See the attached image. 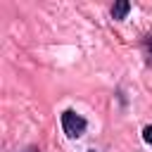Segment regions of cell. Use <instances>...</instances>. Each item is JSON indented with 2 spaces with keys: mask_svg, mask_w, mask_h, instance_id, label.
Instances as JSON below:
<instances>
[{
  "mask_svg": "<svg viewBox=\"0 0 152 152\" xmlns=\"http://www.w3.org/2000/svg\"><path fill=\"white\" fill-rule=\"evenodd\" d=\"M59 124H62L64 135H66V138H71V140L81 138V135L86 133V128H88V121H86L78 112H74V109H64V112H62V116H59Z\"/></svg>",
  "mask_w": 152,
  "mask_h": 152,
  "instance_id": "obj_1",
  "label": "cell"
},
{
  "mask_svg": "<svg viewBox=\"0 0 152 152\" xmlns=\"http://www.w3.org/2000/svg\"><path fill=\"white\" fill-rule=\"evenodd\" d=\"M128 12H131V2H128V0H119V2L112 5V19H116V21L126 19Z\"/></svg>",
  "mask_w": 152,
  "mask_h": 152,
  "instance_id": "obj_2",
  "label": "cell"
},
{
  "mask_svg": "<svg viewBox=\"0 0 152 152\" xmlns=\"http://www.w3.org/2000/svg\"><path fill=\"white\" fill-rule=\"evenodd\" d=\"M142 52H145L147 62L152 64V36H145V38H142Z\"/></svg>",
  "mask_w": 152,
  "mask_h": 152,
  "instance_id": "obj_3",
  "label": "cell"
},
{
  "mask_svg": "<svg viewBox=\"0 0 152 152\" xmlns=\"http://www.w3.org/2000/svg\"><path fill=\"white\" fill-rule=\"evenodd\" d=\"M142 140H145V142H147V145H152V124H150V126H145V128H142Z\"/></svg>",
  "mask_w": 152,
  "mask_h": 152,
  "instance_id": "obj_4",
  "label": "cell"
},
{
  "mask_svg": "<svg viewBox=\"0 0 152 152\" xmlns=\"http://www.w3.org/2000/svg\"><path fill=\"white\" fill-rule=\"evenodd\" d=\"M24 152H40V150H36V147H28V150H24Z\"/></svg>",
  "mask_w": 152,
  "mask_h": 152,
  "instance_id": "obj_5",
  "label": "cell"
},
{
  "mask_svg": "<svg viewBox=\"0 0 152 152\" xmlns=\"http://www.w3.org/2000/svg\"><path fill=\"white\" fill-rule=\"evenodd\" d=\"M88 152H95V150H88Z\"/></svg>",
  "mask_w": 152,
  "mask_h": 152,
  "instance_id": "obj_6",
  "label": "cell"
}]
</instances>
